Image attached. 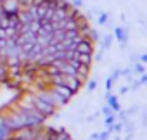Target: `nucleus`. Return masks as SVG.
Segmentation results:
<instances>
[{
  "label": "nucleus",
  "instance_id": "20e7f679",
  "mask_svg": "<svg viewBox=\"0 0 147 140\" xmlns=\"http://www.w3.org/2000/svg\"><path fill=\"white\" fill-rule=\"evenodd\" d=\"M75 50L76 52H82V54H94V42L92 40H88V38H82L78 43H76V47H75Z\"/></svg>",
  "mask_w": 147,
  "mask_h": 140
},
{
  "label": "nucleus",
  "instance_id": "393cba45",
  "mask_svg": "<svg viewBox=\"0 0 147 140\" xmlns=\"http://www.w3.org/2000/svg\"><path fill=\"white\" fill-rule=\"evenodd\" d=\"M128 90H130V87H121V90H119V94H121V95H125V94H126Z\"/></svg>",
  "mask_w": 147,
  "mask_h": 140
},
{
  "label": "nucleus",
  "instance_id": "9b49d317",
  "mask_svg": "<svg viewBox=\"0 0 147 140\" xmlns=\"http://www.w3.org/2000/svg\"><path fill=\"white\" fill-rule=\"evenodd\" d=\"M33 140H49V135H47L45 128H40V130H38V133L35 135V138H33Z\"/></svg>",
  "mask_w": 147,
  "mask_h": 140
},
{
  "label": "nucleus",
  "instance_id": "dca6fc26",
  "mask_svg": "<svg viewBox=\"0 0 147 140\" xmlns=\"http://www.w3.org/2000/svg\"><path fill=\"white\" fill-rule=\"evenodd\" d=\"M83 2L85 0H71V7H75V9H82V5H83Z\"/></svg>",
  "mask_w": 147,
  "mask_h": 140
},
{
  "label": "nucleus",
  "instance_id": "6e6552de",
  "mask_svg": "<svg viewBox=\"0 0 147 140\" xmlns=\"http://www.w3.org/2000/svg\"><path fill=\"white\" fill-rule=\"evenodd\" d=\"M106 97H107V104H109V106L113 107V111H114V112H118V111H119V104H118V97H114V95H111V94H107Z\"/></svg>",
  "mask_w": 147,
  "mask_h": 140
},
{
  "label": "nucleus",
  "instance_id": "0eeeda50",
  "mask_svg": "<svg viewBox=\"0 0 147 140\" xmlns=\"http://www.w3.org/2000/svg\"><path fill=\"white\" fill-rule=\"evenodd\" d=\"M114 35H116V38H118L121 43H126V42H128V28H126V26L116 28V30H114Z\"/></svg>",
  "mask_w": 147,
  "mask_h": 140
},
{
  "label": "nucleus",
  "instance_id": "4be33fe9",
  "mask_svg": "<svg viewBox=\"0 0 147 140\" xmlns=\"http://www.w3.org/2000/svg\"><path fill=\"white\" fill-rule=\"evenodd\" d=\"M114 85V81H113V78H107V81H106V88L107 90H111V87Z\"/></svg>",
  "mask_w": 147,
  "mask_h": 140
},
{
  "label": "nucleus",
  "instance_id": "4468645a",
  "mask_svg": "<svg viewBox=\"0 0 147 140\" xmlns=\"http://www.w3.org/2000/svg\"><path fill=\"white\" fill-rule=\"evenodd\" d=\"M107 19H109L107 12H100L99 14V24H107Z\"/></svg>",
  "mask_w": 147,
  "mask_h": 140
},
{
  "label": "nucleus",
  "instance_id": "a211bd4d",
  "mask_svg": "<svg viewBox=\"0 0 147 140\" xmlns=\"http://www.w3.org/2000/svg\"><path fill=\"white\" fill-rule=\"evenodd\" d=\"M109 135H111V131H109V130L100 131V133H99V140H107V138H109Z\"/></svg>",
  "mask_w": 147,
  "mask_h": 140
},
{
  "label": "nucleus",
  "instance_id": "ddd939ff",
  "mask_svg": "<svg viewBox=\"0 0 147 140\" xmlns=\"http://www.w3.org/2000/svg\"><path fill=\"white\" fill-rule=\"evenodd\" d=\"M116 123V114L113 112V114H109V116H106V126H107V130H111V126Z\"/></svg>",
  "mask_w": 147,
  "mask_h": 140
},
{
  "label": "nucleus",
  "instance_id": "6ab92c4d",
  "mask_svg": "<svg viewBox=\"0 0 147 140\" xmlns=\"http://www.w3.org/2000/svg\"><path fill=\"white\" fill-rule=\"evenodd\" d=\"M87 88H88V92H94V90L97 88V81H95V80L88 81V87H87Z\"/></svg>",
  "mask_w": 147,
  "mask_h": 140
},
{
  "label": "nucleus",
  "instance_id": "412c9836",
  "mask_svg": "<svg viewBox=\"0 0 147 140\" xmlns=\"http://www.w3.org/2000/svg\"><path fill=\"white\" fill-rule=\"evenodd\" d=\"M138 81H140V85H147V75H145V73H144V75H140Z\"/></svg>",
  "mask_w": 147,
  "mask_h": 140
},
{
  "label": "nucleus",
  "instance_id": "39448f33",
  "mask_svg": "<svg viewBox=\"0 0 147 140\" xmlns=\"http://www.w3.org/2000/svg\"><path fill=\"white\" fill-rule=\"evenodd\" d=\"M78 64H85V66H92V61H94V54H82V52H76L75 50V59Z\"/></svg>",
  "mask_w": 147,
  "mask_h": 140
},
{
  "label": "nucleus",
  "instance_id": "1a4fd4ad",
  "mask_svg": "<svg viewBox=\"0 0 147 140\" xmlns=\"http://www.w3.org/2000/svg\"><path fill=\"white\" fill-rule=\"evenodd\" d=\"M28 26H30V31L36 35V33L40 31V28H42V21H31V23H30Z\"/></svg>",
  "mask_w": 147,
  "mask_h": 140
},
{
  "label": "nucleus",
  "instance_id": "bb28decb",
  "mask_svg": "<svg viewBox=\"0 0 147 140\" xmlns=\"http://www.w3.org/2000/svg\"><path fill=\"white\" fill-rule=\"evenodd\" d=\"M114 140H119V138H114Z\"/></svg>",
  "mask_w": 147,
  "mask_h": 140
},
{
  "label": "nucleus",
  "instance_id": "f257e3e1",
  "mask_svg": "<svg viewBox=\"0 0 147 140\" xmlns=\"http://www.w3.org/2000/svg\"><path fill=\"white\" fill-rule=\"evenodd\" d=\"M28 97H30L31 104L35 106V109H38L45 118H50V116H54V114H55V107H54V106H50V104H47L45 100H42L36 94H28Z\"/></svg>",
  "mask_w": 147,
  "mask_h": 140
},
{
  "label": "nucleus",
  "instance_id": "9d476101",
  "mask_svg": "<svg viewBox=\"0 0 147 140\" xmlns=\"http://www.w3.org/2000/svg\"><path fill=\"white\" fill-rule=\"evenodd\" d=\"M111 43H113V36H111V35H104V36H102V48L107 50V48L111 47Z\"/></svg>",
  "mask_w": 147,
  "mask_h": 140
},
{
  "label": "nucleus",
  "instance_id": "aec40b11",
  "mask_svg": "<svg viewBox=\"0 0 147 140\" xmlns=\"http://www.w3.org/2000/svg\"><path fill=\"white\" fill-rule=\"evenodd\" d=\"M102 57H104V52H102V50H100L99 54H94V61H97V62L102 61Z\"/></svg>",
  "mask_w": 147,
  "mask_h": 140
},
{
  "label": "nucleus",
  "instance_id": "f3484780",
  "mask_svg": "<svg viewBox=\"0 0 147 140\" xmlns=\"http://www.w3.org/2000/svg\"><path fill=\"white\" fill-rule=\"evenodd\" d=\"M113 112H114V111H113V107H111L109 104L102 107V114H104V116H109V114H113Z\"/></svg>",
  "mask_w": 147,
  "mask_h": 140
},
{
  "label": "nucleus",
  "instance_id": "f8f14e48",
  "mask_svg": "<svg viewBox=\"0 0 147 140\" xmlns=\"http://www.w3.org/2000/svg\"><path fill=\"white\" fill-rule=\"evenodd\" d=\"M133 71H135L137 75H144V73H145V66L138 61V62H135V66H133Z\"/></svg>",
  "mask_w": 147,
  "mask_h": 140
},
{
  "label": "nucleus",
  "instance_id": "5701e85b",
  "mask_svg": "<svg viewBox=\"0 0 147 140\" xmlns=\"http://www.w3.org/2000/svg\"><path fill=\"white\" fill-rule=\"evenodd\" d=\"M142 123H144V126H147V109L144 111V116H142Z\"/></svg>",
  "mask_w": 147,
  "mask_h": 140
},
{
  "label": "nucleus",
  "instance_id": "b1692460",
  "mask_svg": "<svg viewBox=\"0 0 147 140\" xmlns=\"http://www.w3.org/2000/svg\"><path fill=\"white\" fill-rule=\"evenodd\" d=\"M138 61H140L142 64H147V54H144V55H140V57H138Z\"/></svg>",
  "mask_w": 147,
  "mask_h": 140
},
{
  "label": "nucleus",
  "instance_id": "f03ea898",
  "mask_svg": "<svg viewBox=\"0 0 147 140\" xmlns=\"http://www.w3.org/2000/svg\"><path fill=\"white\" fill-rule=\"evenodd\" d=\"M0 7L7 16H18L21 11L19 0H0Z\"/></svg>",
  "mask_w": 147,
  "mask_h": 140
},
{
  "label": "nucleus",
  "instance_id": "7ed1b4c3",
  "mask_svg": "<svg viewBox=\"0 0 147 140\" xmlns=\"http://www.w3.org/2000/svg\"><path fill=\"white\" fill-rule=\"evenodd\" d=\"M49 88H50L54 94H57L59 97H62L66 102H69V99H71L73 95H75V94H73V92L67 88V87H64V85H59V83H55V85H50Z\"/></svg>",
  "mask_w": 147,
  "mask_h": 140
},
{
  "label": "nucleus",
  "instance_id": "423d86ee",
  "mask_svg": "<svg viewBox=\"0 0 147 140\" xmlns=\"http://www.w3.org/2000/svg\"><path fill=\"white\" fill-rule=\"evenodd\" d=\"M18 19H19V23H21V24H30L31 21H35V19H33V16H31V12H30L28 9H21V11H19V14H18Z\"/></svg>",
  "mask_w": 147,
  "mask_h": 140
},
{
  "label": "nucleus",
  "instance_id": "2eb2a0df",
  "mask_svg": "<svg viewBox=\"0 0 147 140\" xmlns=\"http://www.w3.org/2000/svg\"><path fill=\"white\" fill-rule=\"evenodd\" d=\"M19 4H21V9H30L33 5V0H19Z\"/></svg>",
  "mask_w": 147,
  "mask_h": 140
},
{
  "label": "nucleus",
  "instance_id": "a878e982",
  "mask_svg": "<svg viewBox=\"0 0 147 140\" xmlns=\"http://www.w3.org/2000/svg\"><path fill=\"white\" fill-rule=\"evenodd\" d=\"M90 140H99V133H92V137H90Z\"/></svg>",
  "mask_w": 147,
  "mask_h": 140
}]
</instances>
